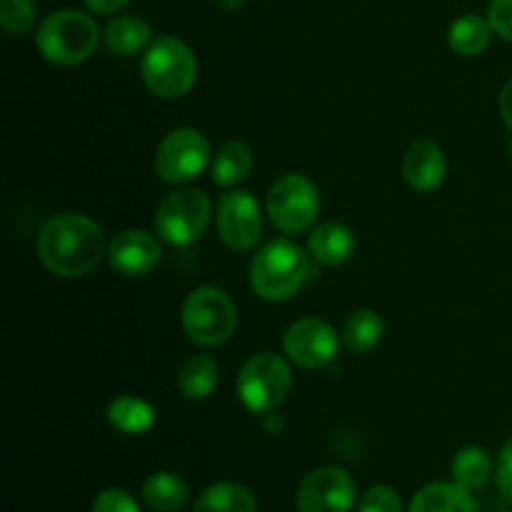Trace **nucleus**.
Listing matches in <instances>:
<instances>
[{
	"instance_id": "nucleus-33",
	"label": "nucleus",
	"mask_w": 512,
	"mask_h": 512,
	"mask_svg": "<svg viewBox=\"0 0 512 512\" xmlns=\"http://www.w3.org/2000/svg\"><path fill=\"white\" fill-rule=\"evenodd\" d=\"M265 428H268L270 435H275V433H280V430H283V420L278 423V415H275V410H273V413L265 415Z\"/></svg>"
},
{
	"instance_id": "nucleus-9",
	"label": "nucleus",
	"mask_w": 512,
	"mask_h": 512,
	"mask_svg": "<svg viewBox=\"0 0 512 512\" xmlns=\"http://www.w3.org/2000/svg\"><path fill=\"white\" fill-rule=\"evenodd\" d=\"M208 163V138L195 128H175L160 140L158 153H155V175L163 183L183 185L198 178Z\"/></svg>"
},
{
	"instance_id": "nucleus-17",
	"label": "nucleus",
	"mask_w": 512,
	"mask_h": 512,
	"mask_svg": "<svg viewBox=\"0 0 512 512\" xmlns=\"http://www.w3.org/2000/svg\"><path fill=\"white\" fill-rule=\"evenodd\" d=\"M408 512H478V503L470 490L458 483H430L418 490Z\"/></svg>"
},
{
	"instance_id": "nucleus-8",
	"label": "nucleus",
	"mask_w": 512,
	"mask_h": 512,
	"mask_svg": "<svg viewBox=\"0 0 512 512\" xmlns=\"http://www.w3.org/2000/svg\"><path fill=\"white\" fill-rule=\"evenodd\" d=\"M265 210L280 233H305L318 220L320 193L310 178L300 173H288L275 180L273 188L268 190Z\"/></svg>"
},
{
	"instance_id": "nucleus-5",
	"label": "nucleus",
	"mask_w": 512,
	"mask_h": 512,
	"mask_svg": "<svg viewBox=\"0 0 512 512\" xmlns=\"http://www.w3.org/2000/svg\"><path fill=\"white\" fill-rule=\"evenodd\" d=\"M183 330L195 345L200 348H215V345L228 343L230 335L235 333L238 325V313H235L233 300L228 293L213 285L195 288L185 298L183 313Z\"/></svg>"
},
{
	"instance_id": "nucleus-20",
	"label": "nucleus",
	"mask_w": 512,
	"mask_h": 512,
	"mask_svg": "<svg viewBox=\"0 0 512 512\" xmlns=\"http://www.w3.org/2000/svg\"><path fill=\"white\" fill-rule=\"evenodd\" d=\"M493 25L488 18H480V15H460L458 20H453L448 30V43L453 48V53L465 55V58H475V55L483 53L490 45L493 38Z\"/></svg>"
},
{
	"instance_id": "nucleus-22",
	"label": "nucleus",
	"mask_w": 512,
	"mask_h": 512,
	"mask_svg": "<svg viewBox=\"0 0 512 512\" xmlns=\"http://www.w3.org/2000/svg\"><path fill=\"white\" fill-rule=\"evenodd\" d=\"M195 512H258V500L245 485L215 483L195 500Z\"/></svg>"
},
{
	"instance_id": "nucleus-13",
	"label": "nucleus",
	"mask_w": 512,
	"mask_h": 512,
	"mask_svg": "<svg viewBox=\"0 0 512 512\" xmlns=\"http://www.w3.org/2000/svg\"><path fill=\"white\" fill-rule=\"evenodd\" d=\"M160 258H163V250L155 235L138 228L123 230L108 245V260L113 270L128 278H143L153 273L160 265Z\"/></svg>"
},
{
	"instance_id": "nucleus-7",
	"label": "nucleus",
	"mask_w": 512,
	"mask_h": 512,
	"mask_svg": "<svg viewBox=\"0 0 512 512\" xmlns=\"http://www.w3.org/2000/svg\"><path fill=\"white\" fill-rule=\"evenodd\" d=\"M210 215H213V208L203 190L180 188L160 200L155 210V230L165 243L175 248H188L203 238Z\"/></svg>"
},
{
	"instance_id": "nucleus-30",
	"label": "nucleus",
	"mask_w": 512,
	"mask_h": 512,
	"mask_svg": "<svg viewBox=\"0 0 512 512\" xmlns=\"http://www.w3.org/2000/svg\"><path fill=\"white\" fill-rule=\"evenodd\" d=\"M498 485L505 498L512 500V438L503 445L498 458Z\"/></svg>"
},
{
	"instance_id": "nucleus-11",
	"label": "nucleus",
	"mask_w": 512,
	"mask_h": 512,
	"mask_svg": "<svg viewBox=\"0 0 512 512\" xmlns=\"http://www.w3.org/2000/svg\"><path fill=\"white\" fill-rule=\"evenodd\" d=\"M340 340L330 323L320 318H300L285 330L283 350L293 365L303 370H320L338 358Z\"/></svg>"
},
{
	"instance_id": "nucleus-21",
	"label": "nucleus",
	"mask_w": 512,
	"mask_h": 512,
	"mask_svg": "<svg viewBox=\"0 0 512 512\" xmlns=\"http://www.w3.org/2000/svg\"><path fill=\"white\" fill-rule=\"evenodd\" d=\"M188 483L175 473H153L143 483V500L155 512H178L188 503Z\"/></svg>"
},
{
	"instance_id": "nucleus-12",
	"label": "nucleus",
	"mask_w": 512,
	"mask_h": 512,
	"mask_svg": "<svg viewBox=\"0 0 512 512\" xmlns=\"http://www.w3.org/2000/svg\"><path fill=\"white\" fill-rule=\"evenodd\" d=\"M358 490L355 480L343 468H318L298 488V512H350Z\"/></svg>"
},
{
	"instance_id": "nucleus-6",
	"label": "nucleus",
	"mask_w": 512,
	"mask_h": 512,
	"mask_svg": "<svg viewBox=\"0 0 512 512\" xmlns=\"http://www.w3.org/2000/svg\"><path fill=\"white\" fill-rule=\"evenodd\" d=\"M238 398L253 415H268L283 405L293 388V373L278 353H255L238 373Z\"/></svg>"
},
{
	"instance_id": "nucleus-15",
	"label": "nucleus",
	"mask_w": 512,
	"mask_h": 512,
	"mask_svg": "<svg viewBox=\"0 0 512 512\" xmlns=\"http://www.w3.org/2000/svg\"><path fill=\"white\" fill-rule=\"evenodd\" d=\"M355 248H358V238H355L353 230L343 223H320L318 228H313L308 238V253L310 258L318 260V263L330 265H343L353 258Z\"/></svg>"
},
{
	"instance_id": "nucleus-2",
	"label": "nucleus",
	"mask_w": 512,
	"mask_h": 512,
	"mask_svg": "<svg viewBox=\"0 0 512 512\" xmlns=\"http://www.w3.org/2000/svg\"><path fill=\"white\" fill-rule=\"evenodd\" d=\"M313 265L305 250L293 240H270L255 253L250 263V285L255 295L268 303L290 300L305 283H308Z\"/></svg>"
},
{
	"instance_id": "nucleus-4",
	"label": "nucleus",
	"mask_w": 512,
	"mask_h": 512,
	"mask_svg": "<svg viewBox=\"0 0 512 512\" xmlns=\"http://www.w3.org/2000/svg\"><path fill=\"white\" fill-rule=\"evenodd\" d=\"M140 75L145 88L158 98H183L198 78V60L183 40L160 35L145 50L140 60Z\"/></svg>"
},
{
	"instance_id": "nucleus-1",
	"label": "nucleus",
	"mask_w": 512,
	"mask_h": 512,
	"mask_svg": "<svg viewBox=\"0 0 512 512\" xmlns=\"http://www.w3.org/2000/svg\"><path fill=\"white\" fill-rule=\"evenodd\" d=\"M35 248L40 263L58 278H83L93 273L108 253L103 228L80 213L50 218L40 228Z\"/></svg>"
},
{
	"instance_id": "nucleus-35",
	"label": "nucleus",
	"mask_w": 512,
	"mask_h": 512,
	"mask_svg": "<svg viewBox=\"0 0 512 512\" xmlns=\"http://www.w3.org/2000/svg\"><path fill=\"white\" fill-rule=\"evenodd\" d=\"M510 158H512V140H510Z\"/></svg>"
},
{
	"instance_id": "nucleus-16",
	"label": "nucleus",
	"mask_w": 512,
	"mask_h": 512,
	"mask_svg": "<svg viewBox=\"0 0 512 512\" xmlns=\"http://www.w3.org/2000/svg\"><path fill=\"white\" fill-rule=\"evenodd\" d=\"M103 40L113 55L130 58V55H138L140 50H148V45L153 43V30L143 18L120 15L105 25Z\"/></svg>"
},
{
	"instance_id": "nucleus-24",
	"label": "nucleus",
	"mask_w": 512,
	"mask_h": 512,
	"mask_svg": "<svg viewBox=\"0 0 512 512\" xmlns=\"http://www.w3.org/2000/svg\"><path fill=\"white\" fill-rule=\"evenodd\" d=\"M385 323L375 310H355L343 325V343L350 353L365 355L383 340Z\"/></svg>"
},
{
	"instance_id": "nucleus-3",
	"label": "nucleus",
	"mask_w": 512,
	"mask_h": 512,
	"mask_svg": "<svg viewBox=\"0 0 512 512\" xmlns=\"http://www.w3.org/2000/svg\"><path fill=\"white\" fill-rule=\"evenodd\" d=\"M100 40L98 23L80 10H55L40 23L35 45L48 63L80 65L95 53Z\"/></svg>"
},
{
	"instance_id": "nucleus-10",
	"label": "nucleus",
	"mask_w": 512,
	"mask_h": 512,
	"mask_svg": "<svg viewBox=\"0 0 512 512\" xmlns=\"http://www.w3.org/2000/svg\"><path fill=\"white\" fill-rule=\"evenodd\" d=\"M215 223H218L220 240L235 253L253 250L263 235L260 205L248 190H228L225 195H220Z\"/></svg>"
},
{
	"instance_id": "nucleus-31",
	"label": "nucleus",
	"mask_w": 512,
	"mask_h": 512,
	"mask_svg": "<svg viewBox=\"0 0 512 512\" xmlns=\"http://www.w3.org/2000/svg\"><path fill=\"white\" fill-rule=\"evenodd\" d=\"M88 5L90 13H98V15H113L118 13L120 8L130 3V0H83Z\"/></svg>"
},
{
	"instance_id": "nucleus-25",
	"label": "nucleus",
	"mask_w": 512,
	"mask_h": 512,
	"mask_svg": "<svg viewBox=\"0 0 512 512\" xmlns=\"http://www.w3.org/2000/svg\"><path fill=\"white\" fill-rule=\"evenodd\" d=\"M493 473V463H490L488 450L478 448V445H468V448L458 450L453 458V480L465 490H480L490 480Z\"/></svg>"
},
{
	"instance_id": "nucleus-19",
	"label": "nucleus",
	"mask_w": 512,
	"mask_h": 512,
	"mask_svg": "<svg viewBox=\"0 0 512 512\" xmlns=\"http://www.w3.org/2000/svg\"><path fill=\"white\" fill-rule=\"evenodd\" d=\"M155 418L153 405L135 395H120L108 405V423L125 435H145L153 430Z\"/></svg>"
},
{
	"instance_id": "nucleus-23",
	"label": "nucleus",
	"mask_w": 512,
	"mask_h": 512,
	"mask_svg": "<svg viewBox=\"0 0 512 512\" xmlns=\"http://www.w3.org/2000/svg\"><path fill=\"white\" fill-rule=\"evenodd\" d=\"M253 170V153L240 140H230L213 158V183L218 188H233L243 183Z\"/></svg>"
},
{
	"instance_id": "nucleus-32",
	"label": "nucleus",
	"mask_w": 512,
	"mask_h": 512,
	"mask_svg": "<svg viewBox=\"0 0 512 512\" xmlns=\"http://www.w3.org/2000/svg\"><path fill=\"white\" fill-rule=\"evenodd\" d=\"M500 115H503L505 125L512 130V78L505 83L503 93H500Z\"/></svg>"
},
{
	"instance_id": "nucleus-27",
	"label": "nucleus",
	"mask_w": 512,
	"mask_h": 512,
	"mask_svg": "<svg viewBox=\"0 0 512 512\" xmlns=\"http://www.w3.org/2000/svg\"><path fill=\"white\" fill-rule=\"evenodd\" d=\"M358 512H403V500L390 485H373L360 498Z\"/></svg>"
},
{
	"instance_id": "nucleus-18",
	"label": "nucleus",
	"mask_w": 512,
	"mask_h": 512,
	"mask_svg": "<svg viewBox=\"0 0 512 512\" xmlns=\"http://www.w3.org/2000/svg\"><path fill=\"white\" fill-rule=\"evenodd\" d=\"M220 380L218 360L213 355H193L178 370V390L188 400H208Z\"/></svg>"
},
{
	"instance_id": "nucleus-29",
	"label": "nucleus",
	"mask_w": 512,
	"mask_h": 512,
	"mask_svg": "<svg viewBox=\"0 0 512 512\" xmlns=\"http://www.w3.org/2000/svg\"><path fill=\"white\" fill-rule=\"evenodd\" d=\"M488 20L500 38L512 43V0H493L488 8Z\"/></svg>"
},
{
	"instance_id": "nucleus-34",
	"label": "nucleus",
	"mask_w": 512,
	"mask_h": 512,
	"mask_svg": "<svg viewBox=\"0 0 512 512\" xmlns=\"http://www.w3.org/2000/svg\"><path fill=\"white\" fill-rule=\"evenodd\" d=\"M220 5L223 8H238V5H243V0H220Z\"/></svg>"
},
{
	"instance_id": "nucleus-14",
	"label": "nucleus",
	"mask_w": 512,
	"mask_h": 512,
	"mask_svg": "<svg viewBox=\"0 0 512 512\" xmlns=\"http://www.w3.org/2000/svg\"><path fill=\"white\" fill-rule=\"evenodd\" d=\"M403 178L418 193H435L448 178L443 148L430 138H418L403 158Z\"/></svg>"
},
{
	"instance_id": "nucleus-28",
	"label": "nucleus",
	"mask_w": 512,
	"mask_h": 512,
	"mask_svg": "<svg viewBox=\"0 0 512 512\" xmlns=\"http://www.w3.org/2000/svg\"><path fill=\"white\" fill-rule=\"evenodd\" d=\"M93 512H140L133 495L120 488H108L93 500Z\"/></svg>"
},
{
	"instance_id": "nucleus-26",
	"label": "nucleus",
	"mask_w": 512,
	"mask_h": 512,
	"mask_svg": "<svg viewBox=\"0 0 512 512\" xmlns=\"http://www.w3.org/2000/svg\"><path fill=\"white\" fill-rule=\"evenodd\" d=\"M38 20L33 0H0V25L8 35H23Z\"/></svg>"
}]
</instances>
